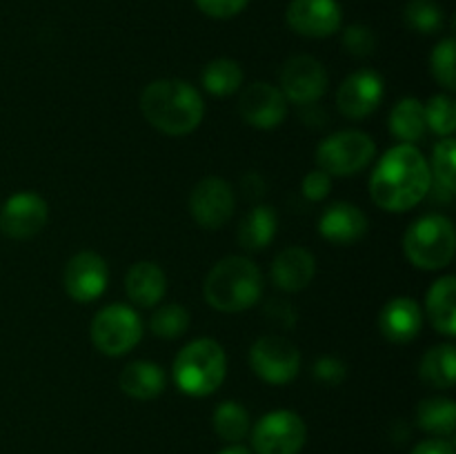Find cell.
Returning a JSON list of instances; mask_svg holds the SVG:
<instances>
[{
	"label": "cell",
	"instance_id": "1",
	"mask_svg": "<svg viewBox=\"0 0 456 454\" xmlns=\"http://www.w3.org/2000/svg\"><path fill=\"white\" fill-rule=\"evenodd\" d=\"M430 163L417 150V145H403V142L381 156L370 178V196L374 205L392 214L417 207L430 194Z\"/></svg>",
	"mask_w": 456,
	"mask_h": 454
},
{
	"label": "cell",
	"instance_id": "2",
	"mask_svg": "<svg viewBox=\"0 0 456 454\" xmlns=\"http://www.w3.org/2000/svg\"><path fill=\"white\" fill-rule=\"evenodd\" d=\"M141 111L147 123L167 136H187L205 116L203 96L181 78H160L141 93Z\"/></svg>",
	"mask_w": 456,
	"mask_h": 454
},
{
	"label": "cell",
	"instance_id": "3",
	"mask_svg": "<svg viewBox=\"0 0 456 454\" xmlns=\"http://www.w3.org/2000/svg\"><path fill=\"white\" fill-rule=\"evenodd\" d=\"M263 294V274L249 258H221L208 272L203 283V296L214 310L236 314L258 303Z\"/></svg>",
	"mask_w": 456,
	"mask_h": 454
},
{
	"label": "cell",
	"instance_id": "4",
	"mask_svg": "<svg viewBox=\"0 0 456 454\" xmlns=\"http://www.w3.org/2000/svg\"><path fill=\"white\" fill-rule=\"evenodd\" d=\"M174 383L187 396H209L227 377V354L214 338H196L187 343L174 359Z\"/></svg>",
	"mask_w": 456,
	"mask_h": 454
},
{
	"label": "cell",
	"instance_id": "5",
	"mask_svg": "<svg viewBox=\"0 0 456 454\" xmlns=\"http://www.w3.org/2000/svg\"><path fill=\"white\" fill-rule=\"evenodd\" d=\"M403 252L419 270H444L452 263L456 252L454 223L444 214L417 218L403 234Z\"/></svg>",
	"mask_w": 456,
	"mask_h": 454
},
{
	"label": "cell",
	"instance_id": "6",
	"mask_svg": "<svg viewBox=\"0 0 456 454\" xmlns=\"http://www.w3.org/2000/svg\"><path fill=\"white\" fill-rule=\"evenodd\" d=\"M377 156V142L359 129H343L325 138L316 150V165L330 176H354Z\"/></svg>",
	"mask_w": 456,
	"mask_h": 454
},
{
	"label": "cell",
	"instance_id": "7",
	"mask_svg": "<svg viewBox=\"0 0 456 454\" xmlns=\"http://www.w3.org/2000/svg\"><path fill=\"white\" fill-rule=\"evenodd\" d=\"M142 320L129 305L111 303L92 320V341L107 356H125L141 343Z\"/></svg>",
	"mask_w": 456,
	"mask_h": 454
},
{
	"label": "cell",
	"instance_id": "8",
	"mask_svg": "<svg viewBox=\"0 0 456 454\" xmlns=\"http://www.w3.org/2000/svg\"><path fill=\"white\" fill-rule=\"evenodd\" d=\"M305 441V421L292 409L267 412L252 427L254 454H301Z\"/></svg>",
	"mask_w": 456,
	"mask_h": 454
},
{
	"label": "cell",
	"instance_id": "9",
	"mask_svg": "<svg viewBox=\"0 0 456 454\" xmlns=\"http://www.w3.org/2000/svg\"><path fill=\"white\" fill-rule=\"evenodd\" d=\"M249 368L270 385H285L301 372V352L289 338L267 334L254 341L249 350Z\"/></svg>",
	"mask_w": 456,
	"mask_h": 454
},
{
	"label": "cell",
	"instance_id": "10",
	"mask_svg": "<svg viewBox=\"0 0 456 454\" xmlns=\"http://www.w3.org/2000/svg\"><path fill=\"white\" fill-rule=\"evenodd\" d=\"M236 207L234 190L225 178L205 176L190 194V214L203 230H221Z\"/></svg>",
	"mask_w": 456,
	"mask_h": 454
},
{
	"label": "cell",
	"instance_id": "11",
	"mask_svg": "<svg viewBox=\"0 0 456 454\" xmlns=\"http://www.w3.org/2000/svg\"><path fill=\"white\" fill-rule=\"evenodd\" d=\"M281 92L285 101L314 105L328 92V71L316 58L294 56L281 67Z\"/></svg>",
	"mask_w": 456,
	"mask_h": 454
},
{
	"label": "cell",
	"instance_id": "12",
	"mask_svg": "<svg viewBox=\"0 0 456 454\" xmlns=\"http://www.w3.org/2000/svg\"><path fill=\"white\" fill-rule=\"evenodd\" d=\"M49 221V205L34 191H18L0 209V231L9 239L25 240L43 231Z\"/></svg>",
	"mask_w": 456,
	"mask_h": 454
},
{
	"label": "cell",
	"instance_id": "13",
	"mask_svg": "<svg viewBox=\"0 0 456 454\" xmlns=\"http://www.w3.org/2000/svg\"><path fill=\"white\" fill-rule=\"evenodd\" d=\"M110 283V270L101 254L78 252L69 258L62 272L65 292L76 303H94L105 294Z\"/></svg>",
	"mask_w": 456,
	"mask_h": 454
},
{
	"label": "cell",
	"instance_id": "14",
	"mask_svg": "<svg viewBox=\"0 0 456 454\" xmlns=\"http://www.w3.org/2000/svg\"><path fill=\"white\" fill-rule=\"evenodd\" d=\"M383 78L372 69L347 76L337 92V107L346 118L363 120L379 109L383 101Z\"/></svg>",
	"mask_w": 456,
	"mask_h": 454
},
{
	"label": "cell",
	"instance_id": "15",
	"mask_svg": "<svg viewBox=\"0 0 456 454\" xmlns=\"http://www.w3.org/2000/svg\"><path fill=\"white\" fill-rule=\"evenodd\" d=\"M285 18L298 36L328 38L341 29L343 12L337 0H292Z\"/></svg>",
	"mask_w": 456,
	"mask_h": 454
},
{
	"label": "cell",
	"instance_id": "16",
	"mask_svg": "<svg viewBox=\"0 0 456 454\" xmlns=\"http://www.w3.org/2000/svg\"><path fill=\"white\" fill-rule=\"evenodd\" d=\"M239 111L248 125L256 129H274L288 116V101L283 92L270 83H252L243 89Z\"/></svg>",
	"mask_w": 456,
	"mask_h": 454
},
{
	"label": "cell",
	"instance_id": "17",
	"mask_svg": "<svg viewBox=\"0 0 456 454\" xmlns=\"http://www.w3.org/2000/svg\"><path fill=\"white\" fill-rule=\"evenodd\" d=\"M319 231L334 245H354L368 234V216L347 200H337L319 218Z\"/></svg>",
	"mask_w": 456,
	"mask_h": 454
},
{
	"label": "cell",
	"instance_id": "18",
	"mask_svg": "<svg viewBox=\"0 0 456 454\" xmlns=\"http://www.w3.org/2000/svg\"><path fill=\"white\" fill-rule=\"evenodd\" d=\"M423 328V312L414 298L395 296L383 305L379 314V329L390 343L414 341Z\"/></svg>",
	"mask_w": 456,
	"mask_h": 454
},
{
	"label": "cell",
	"instance_id": "19",
	"mask_svg": "<svg viewBox=\"0 0 456 454\" xmlns=\"http://www.w3.org/2000/svg\"><path fill=\"white\" fill-rule=\"evenodd\" d=\"M316 274V258L314 254L307 252L305 247H285L283 252L276 254L272 263V280L283 292H301L312 283Z\"/></svg>",
	"mask_w": 456,
	"mask_h": 454
},
{
	"label": "cell",
	"instance_id": "20",
	"mask_svg": "<svg viewBox=\"0 0 456 454\" xmlns=\"http://www.w3.org/2000/svg\"><path fill=\"white\" fill-rule=\"evenodd\" d=\"M125 292L141 307L159 305L167 292V276L163 267L151 261L134 263L125 276Z\"/></svg>",
	"mask_w": 456,
	"mask_h": 454
},
{
	"label": "cell",
	"instance_id": "21",
	"mask_svg": "<svg viewBox=\"0 0 456 454\" xmlns=\"http://www.w3.org/2000/svg\"><path fill=\"white\" fill-rule=\"evenodd\" d=\"M120 390L136 401H151L163 394L167 385V374L159 363L151 361H134L125 365L118 377Z\"/></svg>",
	"mask_w": 456,
	"mask_h": 454
},
{
	"label": "cell",
	"instance_id": "22",
	"mask_svg": "<svg viewBox=\"0 0 456 454\" xmlns=\"http://www.w3.org/2000/svg\"><path fill=\"white\" fill-rule=\"evenodd\" d=\"M426 314L432 328L452 338L456 334V279L452 274L441 276L432 283L426 296Z\"/></svg>",
	"mask_w": 456,
	"mask_h": 454
},
{
	"label": "cell",
	"instance_id": "23",
	"mask_svg": "<svg viewBox=\"0 0 456 454\" xmlns=\"http://www.w3.org/2000/svg\"><path fill=\"white\" fill-rule=\"evenodd\" d=\"M390 134L403 145H417L428 132L426 114H423V102L419 98L408 96L401 98L390 111Z\"/></svg>",
	"mask_w": 456,
	"mask_h": 454
},
{
	"label": "cell",
	"instance_id": "24",
	"mask_svg": "<svg viewBox=\"0 0 456 454\" xmlns=\"http://www.w3.org/2000/svg\"><path fill=\"white\" fill-rule=\"evenodd\" d=\"M276 212L270 205H256L239 223V243L248 252H261L274 240Z\"/></svg>",
	"mask_w": 456,
	"mask_h": 454
},
{
	"label": "cell",
	"instance_id": "25",
	"mask_svg": "<svg viewBox=\"0 0 456 454\" xmlns=\"http://www.w3.org/2000/svg\"><path fill=\"white\" fill-rule=\"evenodd\" d=\"M419 377L423 383L436 390H450L456 381V347L452 343H441L430 347L419 363Z\"/></svg>",
	"mask_w": 456,
	"mask_h": 454
},
{
	"label": "cell",
	"instance_id": "26",
	"mask_svg": "<svg viewBox=\"0 0 456 454\" xmlns=\"http://www.w3.org/2000/svg\"><path fill=\"white\" fill-rule=\"evenodd\" d=\"M417 426L435 436H450L456 430V403L445 396L423 399L417 408Z\"/></svg>",
	"mask_w": 456,
	"mask_h": 454
},
{
	"label": "cell",
	"instance_id": "27",
	"mask_svg": "<svg viewBox=\"0 0 456 454\" xmlns=\"http://www.w3.org/2000/svg\"><path fill=\"white\" fill-rule=\"evenodd\" d=\"M243 67L232 58H216L208 62L200 74V83L212 96H232L243 87Z\"/></svg>",
	"mask_w": 456,
	"mask_h": 454
},
{
	"label": "cell",
	"instance_id": "28",
	"mask_svg": "<svg viewBox=\"0 0 456 454\" xmlns=\"http://www.w3.org/2000/svg\"><path fill=\"white\" fill-rule=\"evenodd\" d=\"M214 432L218 434V439H223L225 443H240L245 436L249 434V414L236 401H223L216 409H214L212 417Z\"/></svg>",
	"mask_w": 456,
	"mask_h": 454
},
{
	"label": "cell",
	"instance_id": "29",
	"mask_svg": "<svg viewBox=\"0 0 456 454\" xmlns=\"http://www.w3.org/2000/svg\"><path fill=\"white\" fill-rule=\"evenodd\" d=\"M456 145L454 138H441L435 145V154H432L430 174L436 182V190L445 191V194H454L456 190Z\"/></svg>",
	"mask_w": 456,
	"mask_h": 454
},
{
	"label": "cell",
	"instance_id": "30",
	"mask_svg": "<svg viewBox=\"0 0 456 454\" xmlns=\"http://www.w3.org/2000/svg\"><path fill=\"white\" fill-rule=\"evenodd\" d=\"M403 20L417 34H436L444 27V9L436 0H410L403 9Z\"/></svg>",
	"mask_w": 456,
	"mask_h": 454
},
{
	"label": "cell",
	"instance_id": "31",
	"mask_svg": "<svg viewBox=\"0 0 456 454\" xmlns=\"http://www.w3.org/2000/svg\"><path fill=\"white\" fill-rule=\"evenodd\" d=\"M187 328H190V312L176 303L159 307L150 319V329L154 332V336L163 338V341L181 338L187 332Z\"/></svg>",
	"mask_w": 456,
	"mask_h": 454
},
{
	"label": "cell",
	"instance_id": "32",
	"mask_svg": "<svg viewBox=\"0 0 456 454\" xmlns=\"http://www.w3.org/2000/svg\"><path fill=\"white\" fill-rule=\"evenodd\" d=\"M423 114H426V125L432 132L444 138L452 136L456 129V105L450 93L432 96L428 105H423Z\"/></svg>",
	"mask_w": 456,
	"mask_h": 454
},
{
	"label": "cell",
	"instance_id": "33",
	"mask_svg": "<svg viewBox=\"0 0 456 454\" xmlns=\"http://www.w3.org/2000/svg\"><path fill=\"white\" fill-rule=\"evenodd\" d=\"M454 56H456L454 38H444L441 43H436L435 52H432V56H430L432 76H435L436 83L444 85L448 92H454L456 89Z\"/></svg>",
	"mask_w": 456,
	"mask_h": 454
},
{
	"label": "cell",
	"instance_id": "34",
	"mask_svg": "<svg viewBox=\"0 0 456 454\" xmlns=\"http://www.w3.org/2000/svg\"><path fill=\"white\" fill-rule=\"evenodd\" d=\"M343 47L350 56L368 58L377 49V36L365 25H350L343 31Z\"/></svg>",
	"mask_w": 456,
	"mask_h": 454
},
{
	"label": "cell",
	"instance_id": "35",
	"mask_svg": "<svg viewBox=\"0 0 456 454\" xmlns=\"http://www.w3.org/2000/svg\"><path fill=\"white\" fill-rule=\"evenodd\" d=\"M312 374H314L321 383H325V385H338V383L346 381L347 368L341 359H337V356H321L314 363V368H312Z\"/></svg>",
	"mask_w": 456,
	"mask_h": 454
},
{
	"label": "cell",
	"instance_id": "36",
	"mask_svg": "<svg viewBox=\"0 0 456 454\" xmlns=\"http://www.w3.org/2000/svg\"><path fill=\"white\" fill-rule=\"evenodd\" d=\"M194 3L205 16L225 20V18H234L236 13L243 12L249 0H194Z\"/></svg>",
	"mask_w": 456,
	"mask_h": 454
},
{
	"label": "cell",
	"instance_id": "37",
	"mask_svg": "<svg viewBox=\"0 0 456 454\" xmlns=\"http://www.w3.org/2000/svg\"><path fill=\"white\" fill-rule=\"evenodd\" d=\"M330 190H332V176L325 174L323 169H312V172L303 178L301 191L307 200H314L316 203V200L328 199Z\"/></svg>",
	"mask_w": 456,
	"mask_h": 454
},
{
	"label": "cell",
	"instance_id": "38",
	"mask_svg": "<svg viewBox=\"0 0 456 454\" xmlns=\"http://www.w3.org/2000/svg\"><path fill=\"white\" fill-rule=\"evenodd\" d=\"M410 454H456V450L452 441L444 439V436H432V439H426L414 445Z\"/></svg>",
	"mask_w": 456,
	"mask_h": 454
},
{
	"label": "cell",
	"instance_id": "39",
	"mask_svg": "<svg viewBox=\"0 0 456 454\" xmlns=\"http://www.w3.org/2000/svg\"><path fill=\"white\" fill-rule=\"evenodd\" d=\"M263 190H265V182H263V178L258 176V174L249 172L248 176L243 178V191L249 196V199H256V196H261Z\"/></svg>",
	"mask_w": 456,
	"mask_h": 454
},
{
	"label": "cell",
	"instance_id": "40",
	"mask_svg": "<svg viewBox=\"0 0 456 454\" xmlns=\"http://www.w3.org/2000/svg\"><path fill=\"white\" fill-rule=\"evenodd\" d=\"M218 454H254V452H252V450L245 448V445L232 443V445H227L225 450H221V452H218Z\"/></svg>",
	"mask_w": 456,
	"mask_h": 454
}]
</instances>
